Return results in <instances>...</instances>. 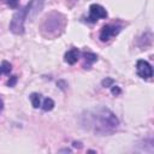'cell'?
<instances>
[{"instance_id": "obj_1", "label": "cell", "mask_w": 154, "mask_h": 154, "mask_svg": "<svg viewBox=\"0 0 154 154\" xmlns=\"http://www.w3.org/2000/svg\"><path fill=\"white\" fill-rule=\"evenodd\" d=\"M83 119H85L83 122V126L93 130L97 135L112 134L119 126V119L106 107H97L88 111L87 114L83 116Z\"/></svg>"}, {"instance_id": "obj_2", "label": "cell", "mask_w": 154, "mask_h": 154, "mask_svg": "<svg viewBox=\"0 0 154 154\" xmlns=\"http://www.w3.org/2000/svg\"><path fill=\"white\" fill-rule=\"evenodd\" d=\"M26 18V6L20 7L13 16L10 23V30L16 35H22L24 32V22Z\"/></svg>"}, {"instance_id": "obj_3", "label": "cell", "mask_w": 154, "mask_h": 154, "mask_svg": "<svg viewBox=\"0 0 154 154\" xmlns=\"http://www.w3.org/2000/svg\"><path fill=\"white\" fill-rule=\"evenodd\" d=\"M46 0H30L29 4L26 5V17L30 20H34L36 16L42 11L45 6Z\"/></svg>"}, {"instance_id": "obj_4", "label": "cell", "mask_w": 154, "mask_h": 154, "mask_svg": "<svg viewBox=\"0 0 154 154\" xmlns=\"http://www.w3.org/2000/svg\"><path fill=\"white\" fill-rule=\"evenodd\" d=\"M89 12H90V14L87 18V20L91 22V23H95L100 18H106L107 17L106 10L101 5H99V4H91L90 7H89Z\"/></svg>"}, {"instance_id": "obj_5", "label": "cell", "mask_w": 154, "mask_h": 154, "mask_svg": "<svg viewBox=\"0 0 154 154\" xmlns=\"http://www.w3.org/2000/svg\"><path fill=\"white\" fill-rule=\"evenodd\" d=\"M136 67H137V73L141 78H150L153 76V69L148 61L138 60L136 64Z\"/></svg>"}, {"instance_id": "obj_6", "label": "cell", "mask_w": 154, "mask_h": 154, "mask_svg": "<svg viewBox=\"0 0 154 154\" xmlns=\"http://www.w3.org/2000/svg\"><path fill=\"white\" fill-rule=\"evenodd\" d=\"M119 31H120V28H119V26L105 25V26L101 29V32H100V40H101L102 42H106V41H108L112 36L117 35Z\"/></svg>"}, {"instance_id": "obj_7", "label": "cell", "mask_w": 154, "mask_h": 154, "mask_svg": "<svg viewBox=\"0 0 154 154\" xmlns=\"http://www.w3.org/2000/svg\"><path fill=\"white\" fill-rule=\"evenodd\" d=\"M78 58H79V52H78L77 48H72V49H70L69 52L65 53V57H64L65 61H66L67 64H70V65L76 64L77 60H78Z\"/></svg>"}, {"instance_id": "obj_8", "label": "cell", "mask_w": 154, "mask_h": 154, "mask_svg": "<svg viewBox=\"0 0 154 154\" xmlns=\"http://www.w3.org/2000/svg\"><path fill=\"white\" fill-rule=\"evenodd\" d=\"M82 55H83V58L85 60L84 69H90V65L97 60V55L94 54V53H91V52H83Z\"/></svg>"}, {"instance_id": "obj_9", "label": "cell", "mask_w": 154, "mask_h": 154, "mask_svg": "<svg viewBox=\"0 0 154 154\" xmlns=\"http://www.w3.org/2000/svg\"><path fill=\"white\" fill-rule=\"evenodd\" d=\"M41 107H42V109L43 111H52L53 108H54V101L51 99V97H46L45 100H43V103L41 105Z\"/></svg>"}, {"instance_id": "obj_10", "label": "cell", "mask_w": 154, "mask_h": 154, "mask_svg": "<svg viewBox=\"0 0 154 154\" xmlns=\"http://www.w3.org/2000/svg\"><path fill=\"white\" fill-rule=\"evenodd\" d=\"M30 101L34 108H38L41 107V100H40V95L37 93H32L30 94Z\"/></svg>"}, {"instance_id": "obj_11", "label": "cell", "mask_w": 154, "mask_h": 154, "mask_svg": "<svg viewBox=\"0 0 154 154\" xmlns=\"http://www.w3.org/2000/svg\"><path fill=\"white\" fill-rule=\"evenodd\" d=\"M0 69H1V72H2V73H5V75H8V73H10V71H11V64H10L8 61L4 60V61L1 63V66H0Z\"/></svg>"}, {"instance_id": "obj_12", "label": "cell", "mask_w": 154, "mask_h": 154, "mask_svg": "<svg viewBox=\"0 0 154 154\" xmlns=\"http://www.w3.org/2000/svg\"><path fill=\"white\" fill-rule=\"evenodd\" d=\"M16 83H17V76H11L6 84H7V87H14Z\"/></svg>"}, {"instance_id": "obj_13", "label": "cell", "mask_w": 154, "mask_h": 154, "mask_svg": "<svg viewBox=\"0 0 154 154\" xmlns=\"http://www.w3.org/2000/svg\"><path fill=\"white\" fill-rule=\"evenodd\" d=\"M111 93L113 94V95H119L120 93H122V89L118 87V85H111Z\"/></svg>"}, {"instance_id": "obj_14", "label": "cell", "mask_w": 154, "mask_h": 154, "mask_svg": "<svg viewBox=\"0 0 154 154\" xmlns=\"http://www.w3.org/2000/svg\"><path fill=\"white\" fill-rule=\"evenodd\" d=\"M113 79L112 78H105L102 82H101V84H102V87H111L112 84H113Z\"/></svg>"}, {"instance_id": "obj_15", "label": "cell", "mask_w": 154, "mask_h": 154, "mask_svg": "<svg viewBox=\"0 0 154 154\" xmlns=\"http://www.w3.org/2000/svg\"><path fill=\"white\" fill-rule=\"evenodd\" d=\"M6 2H7V5H8L10 7H12V8L17 7V5H18V0H6Z\"/></svg>"}, {"instance_id": "obj_16", "label": "cell", "mask_w": 154, "mask_h": 154, "mask_svg": "<svg viewBox=\"0 0 154 154\" xmlns=\"http://www.w3.org/2000/svg\"><path fill=\"white\" fill-rule=\"evenodd\" d=\"M58 85L60 87V89H65V87H66V84H65L64 81H59V82H58Z\"/></svg>"}, {"instance_id": "obj_17", "label": "cell", "mask_w": 154, "mask_h": 154, "mask_svg": "<svg viewBox=\"0 0 154 154\" xmlns=\"http://www.w3.org/2000/svg\"><path fill=\"white\" fill-rule=\"evenodd\" d=\"M72 144H73L75 148H82V143H81V142H76V141H75Z\"/></svg>"}, {"instance_id": "obj_18", "label": "cell", "mask_w": 154, "mask_h": 154, "mask_svg": "<svg viewBox=\"0 0 154 154\" xmlns=\"http://www.w3.org/2000/svg\"><path fill=\"white\" fill-rule=\"evenodd\" d=\"M59 153H71V149H69V148H64V149H60Z\"/></svg>"}, {"instance_id": "obj_19", "label": "cell", "mask_w": 154, "mask_h": 154, "mask_svg": "<svg viewBox=\"0 0 154 154\" xmlns=\"http://www.w3.org/2000/svg\"><path fill=\"white\" fill-rule=\"evenodd\" d=\"M4 108V102H2V100H1V97H0V111Z\"/></svg>"}, {"instance_id": "obj_20", "label": "cell", "mask_w": 154, "mask_h": 154, "mask_svg": "<svg viewBox=\"0 0 154 154\" xmlns=\"http://www.w3.org/2000/svg\"><path fill=\"white\" fill-rule=\"evenodd\" d=\"M0 72H1V69H0Z\"/></svg>"}]
</instances>
